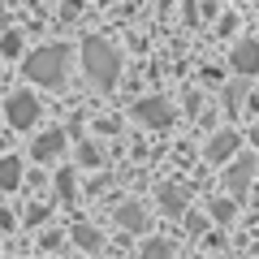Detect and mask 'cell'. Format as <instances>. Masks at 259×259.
<instances>
[{
    "label": "cell",
    "mask_w": 259,
    "mask_h": 259,
    "mask_svg": "<svg viewBox=\"0 0 259 259\" xmlns=\"http://www.w3.org/2000/svg\"><path fill=\"white\" fill-rule=\"evenodd\" d=\"M250 139H255V147H259V125H255V130H250Z\"/></svg>",
    "instance_id": "obj_20"
},
{
    "label": "cell",
    "mask_w": 259,
    "mask_h": 259,
    "mask_svg": "<svg viewBox=\"0 0 259 259\" xmlns=\"http://www.w3.org/2000/svg\"><path fill=\"white\" fill-rule=\"evenodd\" d=\"M207 216H212L216 225H229L233 216H238V199H212V203H207Z\"/></svg>",
    "instance_id": "obj_13"
},
{
    "label": "cell",
    "mask_w": 259,
    "mask_h": 259,
    "mask_svg": "<svg viewBox=\"0 0 259 259\" xmlns=\"http://www.w3.org/2000/svg\"><path fill=\"white\" fill-rule=\"evenodd\" d=\"M78 160H82V164H100V151H95L91 143H82V147H78Z\"/></svg>",
    "instance_id": "obj_17"
},
{
    "label": "cell",
    "mask_w": 259,
    "mask_h": 259,
    "mask_svg": "<svg viewBox=\"0 0 259 259\" xmlns=\"http://www.w3.org/2000/svg\"><path fill=\"white\" fill-rule=\"evenodd\" d=\"M186 229H190V233H203V229H207L203 212H190V216H186Z\"/></svg>",
    "instance_id": "obj_18"
},
{
    "label": "cell",
    "mask_w": 259,
    "mask_h": 259,
    "mask_svg": "<svg viewBox=\"0 0 259 259\" xmlns=\"http://www.w3.org/2000/svg\"><path fill=\"white\" fill-rule=\"evenodd\" d=\"M259 173V160L255 156H238L229 164V173H225V190H229V199H242V194L250 190V182H255Z\"/></svg>",
    "instance_id": "obj_5"
},
{
    "label": "cell",
    "mask_w": 259,
    "mask_h": 259,
    "mask_svg": "<svg viewBox=\"0 0 259 259\" xmlns=\"http://www.w3.org/2000/svg\"><path fill=\"white\" fill-rule=\"evenodd\" d=\"M156 203H160V212H168V216H190V212H186L190 190H186V186H177V182H164V186L156 190Z\"/></svg>",
    "instance_id": "obj_7"
},
{
    "label": "cell",
    "mask_w": 259,
    "mask_h": 259,
    "mask_svg": "<svg viewBox=\"0 0 259 259\" xmlns=\"http://www.w3.org/2000/svg\"><path fill=\"white\" fill-rule=\"evenodd\" d=\"M82 69H87V78H91L100 91H112L117 78H121V56H117V48L104 44L100 35H87V44H82Z\"/></svg>",
    "instance_id": "obj_1"
},
{
    "label": "cell",
    "mask_w": 259,
    "mask_h": 259,
    "mask_svg": "<svg viewBox=\"0 0 259 259\" xmlns=\"http://www.w3.org/2000/svg\"><path fill=\"white\" fill-rule=\"evenodd\" d=\"M56 194H61V199H74V194H78V182H74V173H69V168H65V173H56Z\"/></svg>",
    "instance_id": "obj_15"
},
{
    "label": "cell",
    "mask_w": 259,
    "mask_h": 259,
    "mask_svg": "<svg viewBox=\"0 0 259 259\" xmlns=\"http://www.w3.org/2000/svg\"><path fill=\"white\" fill-rule=\"evenodd\" d=\"M39 112H44V104H39L30 91H13L9 104H5V117H9L13 130H30V125L39 121Z\"/></svg>",
    "instance_id": "obj_3"
},
{
    "label": "cell",
    "mask_w": 259,
    "mask_h": 259,
    "mask_svg": "<svg viewBox=\"0 0 259 259\" xmlns=\"http://www.w3.org/2000/svg\"><path fill=\"white\" fill-rule=\"evenodd\" d=\"M69 238H74L78 250H87V255H95V250L104 246V238H100V229H95V225H74V229H69Z\"/></svg>",
    "instance_id": "obj_11"
},
{
    "label": "cell",
    "mask_w": 259,
    "mask_h": 259,
    "mask_svg": "<svg viewBox=\"0 0 259 259\" xmlns=\"http://www.w3.org/2000/svg\"><path fill=\"white\" fill-rule=\"evenodd\" d=\"M26 221H30V225H44V221H48V207H30Z\"/></svg>",
    "instance_id": "obj_19"
},
{
    "label": "cell",
    "mask_w": 259,
    "mask_h": 259,
    "mask_svg": "<svg viewBox=\"0 0 259 259\" xmlns=\"http://www.w3.org/2000/svg\"><path fill=\"white\" fill-rule=\"evenodd\" d=\"M0 52H5V56H18L22 52V39L18 35H5V39H0Z\"/></svg>",
    "instance_id": "obj_16"
},
{
    "label": "cell",
    "mask_w": 259,
    "mask_h": 259,
    "mask_svg": "<svg viewBox=\"0 0 259 259\" xmlns=\"http://www.w3.org/2000/svg\"><path fill=\"white\" fill-rule=\"evenodd\" d=\"M173 117H177V108L164 100V95H151V100H139V104H134V121H143V125H151V130L173 125Z\"/></svg>",
    "instance_id": "obj_4"
},
{
    "label": "cell",
    "mask_w": 259,
    "mask_h": 259,
    "mask_svg": "<svg viewBox=\"0 0 259 259\" xmlns=\"http://www.w3.org/2000/svg\"><path fill=\"white\" fill-rule=\"evenodd\" d=\"M229 65L238 69L242 78H250V74H259V39H242L238 48H233V56H229Z\"/></svg>",
    "instance_id": "obj_8"
},
{
    "label": "cell",
    "mask_w": 259,
    "mask_h": 259,
    "mask_svg": "<svg viewBox=\"0 0 259 259\" xmlns=\"http://www.w3.org/2000/svg\"><path fill=\"white\" fill-rule=\"evenodd\" d=\"M117 225H121V229H130V233L147 229V207H139V203H121V207H117Z\"/></svg>",
    "instance_id": "obj_10"
},
{
    "label": "cell",
    "mask_w": 259,
    "mask_h": 259,
    "mask_svg": "<svg viewBox=\"0 0 259 259\" xmlns=\"http://www.w3.org/2000/svg\"><path fill=\"white\" fill-rule=\"evenodd\" d=\"M139 259H173V242H168V238H151V242H143Z\"/></svg>",
    "instance_id": "obj_14"
},
{
    "label": "cell",
    "mask_w": 259,
    "mask_h": 259,
    "mask_svg": "<svg viewBox=\"0 0 259 259\" xmlns=\"http://www.w3.org/2000/svg\"><path fill=\"white\" fill-rule=\"evenodd\" d=\"M238 147H242V134H238V130H216L212 139H207L203 156L212 160V164H221V160H229V156H233Z\"/></svg>",
    "instance_id": "obj_6"
},
{
    "label": "cell",
    "mask_w": 259,
    "mask_h": 259,
    "mask_svg": "<svg viewBox=\"0 0 259 259\" xmlns=\"http://www.w3.org/2000/svg\"><path fill=\"white\" fill-rule=\"evenodd\" d=\"M65 69H69V52L61 44H48V48H35L26 56V78L39 87H61L65 82Z\"/></svg>",
    "instance_id": "obj_2"
},
{
    "label": "cell",
    "mask_w": 259,
    "mask_h": 259,
    "mask_svg": "<svg viewBox=\"0 0 259 259\" xmlns=\"http://www.w3.org/2000/svg\"><path fill=\"white\" fill-rule=\"evenodd\" d=\"M65 143H69V139H65V130H44V134L30 143V156H35V160H56L65 151Z\"/></svg>",
    "instance_id": "obj_9"
},
{
    "label": "cell",
    "mask_w": 259,
    "mask_h": 259,
    "mask_svg": "<svg viewBox=\"0 0 259 259\" xmlns=\"http://www.w3.org/2000/svg\"><path fill=\"white\" fill-rule=\"evenodd\" d=\"M18 182H22V160L5 156L0 160V186H5V190H18Z\"/></svg>",
    "instance_id": "obj_12"
},
{
    "label": "cell",
    "mask_w": 259,
    "mask_h": 259,
    "mask_svg": "<svg viewBox=\"0 0 259 259\" xmlns=\"http://www.w3.org/2000/svg\"><path fill=\"white\" fill-rule=\"evenodd\" d=\"M255 250H259V246H255Z\"/></svg>",
    "instance_id": "obj_21"
}]
</instances>
